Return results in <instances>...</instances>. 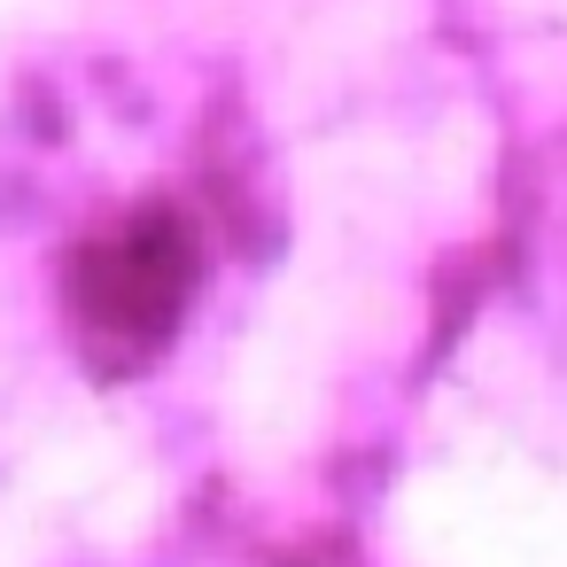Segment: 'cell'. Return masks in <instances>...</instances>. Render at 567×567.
I'll use <instances>...</instances> for the list:
<instances>
[{
  "mask_svg": "<svg viewBox=\"0 0 567 567\" xmlns=\"http://www.w3.org/2000/svg\"><path fill=\"white\" fill-rule=\"evenodd\" d=\"M210 249H203V218L179 195H133L110 218H94L71 241L63 265V303H71V334L102 373H133L148 358H164L203 296Z\"/></svg>",
  "mask_w": 567,
  "mask_h": 567,
  "instance_id": "1",
  "label": "cell"
}]
</instances>
